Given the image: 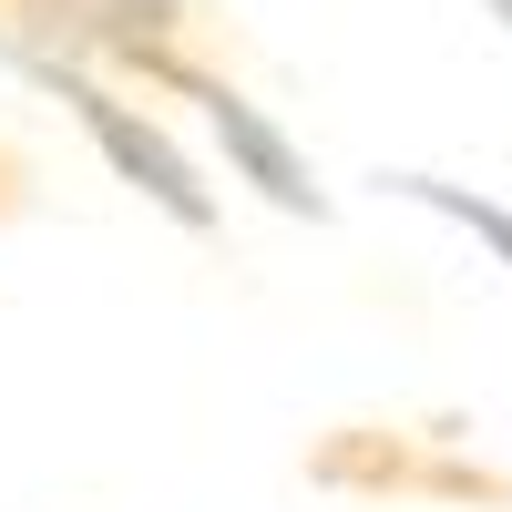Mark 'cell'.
I'll use <instances>...</instances> for the list:
<instances>
[{
	"label": "cell",
	"mask_w": 512,
	"mask_h": 512,
	"mask_svg": "<svg viewBox=\"0 0 512 512\" xmlns=\"http://www.w3.org/2000/svg\"><path fill=\"white\" fill-rule=\"evenodd\" d=\"M11 205H21V164L0 154V216H11Z\"/></svg>",
	"instance_id": "obj_1"
}]
</instances>
